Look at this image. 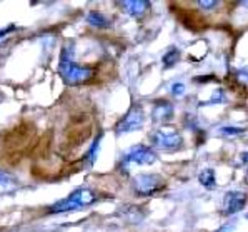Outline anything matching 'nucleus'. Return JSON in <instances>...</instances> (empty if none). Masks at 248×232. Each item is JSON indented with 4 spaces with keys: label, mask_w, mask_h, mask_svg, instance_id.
Wrapping results in <instances>:
<instances>
[{
    "label": "nucleus",
    "mask_w": 248,
    "mask_h": 232,
    "mask_svg": "<svg viewBox=\"0 0 248 232\" xmlns=\"http://www.w3.org/2000/svg\"><path fill=\"white\" fill-rule=\"evenodd\" d=\"M12 30H15V27H14V25H9V27L2 29V30H0V37L7 35V33H9V32H12Z\"/></svg>",
    "instance_id": "20"
},
{
    "label": "nucleus",
    "mask_w": 248,
    "mask_h": 232,
    "mask_svg": "<svg viewBox=\"0 0 248 232\" xmlns=\"http://www.w3.org/2000/svg\"><path fill=\"white\" fill-rule=\"evenodd\" d=\"M15 189H17V182H15V179L10 177L7 172H2V170H0V196L14 192Z\"/></svg>",
    "instance_id": "11"
},
{
    "label": "nucleus",
    "mask_w": 248,
    "mask_h": 232,
    "mask_svg": "<svg viewBox=\"0 0 248 232\" xmlns=\"http://www.w3.org/2000/svg\"><path fill=\"white\" fill-rule=\"evenodd\" d=\"M87 24L93 25V27H98V29L110 27V20L100 12H90L89 15H87Z\"/></svg>",
    "instance_id": "12"
},
{
    "label": "nucleus",
    "mask_w": 248,
    "mask_h": 232,
    "mask_svg": "<svg viewBox=\"0 0 248 232\" xmlns=\"http://www.w3.org/2000/svg\"><path fill=\"white\" fill-rule=\"evenodd\" d=\"M238 79H240V81H247L248 82V68H243V70L238 72Z\"/></svg>",
    "instance_id": "19"
},
{
    "label": "nucleus",
    "mask_w": 248,
    "mask_h": 232,
    "mask_svg": "<svg viewBox=\"0 0 248 232\" xmlns=\"http://www.w3.org/2000/svg\"><path fill=\"white\" fill-rule=\"evenodd\" d=\"M152 146H155L160 150H177L183 146V137L177 129H158L152 135Z\"/></svg>",
    "instance_id": "4"
},
{
    "label": "nucleus",
    "mask_w": 248,
    "mask_h": 232,
    "mask_svg": "<svg viewBox=\"0 0 248 232\" xmlns=\"http://www.w3.org/2000/svg\"><path fill=\"white\" fill-rule=\"evenodd\" d=\"M92 202H95V192L87 187H80L77 191L72 192L70 196H67L65 199L53 204L50 207V212L52 214H62V212L77 211V209L87 207Z\"/></svg>",
    "instance_id": "2"
},
{
    "label": "nucleus",
    "mask_w": 248,
    "mask_h": 232,
    "mask_svg": "<svg viewBox=\"0 0 248 232\" xmlns=\"http://www.w3.org/2000/svg\"><path fill=\"white\" fill-rule=\"evenodd\" d=\"M220 102H225L223 89H217L215 92L212 94V97H210L207 102H202L200 105H215V104H220Z\"/></svg>",
    "instance_id": "14"
},
{
    "label": "nucleus",
    "mask_w": 248,
    "mask_h": 232,
    "mask_svg": "<svg viewBox=\"0 0 248 232\" xmlns=\"http://www.w3.org/2000/svg\"><path fill=\"white\" fill-rule=\"evenodd\" d=\"M220 5V2H217V0H215V2H213V0H212V2H203V0H202V2H198V7H202V9H215V7H218Z\"/></svg>",
    "instance_id": "18"
},
{
    "label": "nucleus",
    "mask_w": 248,
    "mask_h": 232,
    "mask_svg": "<svg viewBox=\"0 0 248 232\" xmlns=\"http://www.w3.org/2000/svg\"><path fill=\"white\" fill-rule=\"evenodd\" d=\"M173 114H175V109L170 102H157L155 104L154 110H152V119L155 122H169V120L173 119Z\"/></svg>",
    "instance_id": "8"
},
{
    "label": "nucleus",
    "mask_w": 248,
    "mask_h": 232,
    "mask_svg": "<svg viewBox=\"0 0 248 232\" xmlns=\"http://www.w3.org/2000/svg\"><path fill=\"white\" fill-rule=\"evenodd\" d=\"M100 137H102V135H98L97 139H95L93 146L90 147L89 154L85 155V161H87V164H93V162H95V157H97V152H98V144H100Z\"/></svg>",
    "instance_id": "15"
},
{
    "label": "nucleus",
    "mask_w": 248,
    "mask_h": 232,
    "mask_svg": "<svg viewBox=\"0 0 248 232\" xmlns=\"http://www.w3.org/2000/svg\"><path fill=\"white\" fill-rule=\"evenodd\" d=\"M198 181L208 191H213L217 187V177H215V170L213 169H205L198 174Z\"/></svg>",
    "instance_id": "10"
},
{
    "label": "nucleus",
    "mask_w": 248,
    "mask_h": 232,
    "mask_svg": "<svg viewBox=\"0 0 248 232\" xmlns=\"http://www.w3.org/2000/svg\"><path fill=\"white\" fill-rule=\"evenodd\" d=\"M230 229H232V227H230ZM230 229H227V226H223L222 229H218L217 232H230Z\"/></svg>",
    "instance_id": "21"
},
{
    "label": "nucleus",
    "mask_w": 248,
    "mask_h": 232,
    "mask_svg": "<svg viewBox=\"0 0 248 232\" xmlns=\"http://www.w3.org/2000/svg\"><path fill=\"white\" fill-rule=\"evenodd\" d=\"M183 92H185V85H183L182 82H177L171 85V94H173L175 97H180L183 96Z\"/></svg>",
    "instance_id": "17"
},
{
    "label": "nucleus",
    "mask_w": 248,
    "mask_h": 232,
    "mask_svg": "<svg viewBox=\"0 0 248 232\" xmlns=\"http://www.w3.org/2000/svg\"><path fill=\"white\" fill-rule=\"evenodd\" d=\"M59 74L67 85H82L93 77V68L74 62L70 49H63L59 62Z\"/></svg>",
    "instance_id": "1"
},
{
    "label": "nucleus",
    "mask_w": 248,
    "mask_h": 232,
    "mask_svg": "<svg viewBox=\"0 0 248 232\" xmlns=\"http://www.w3.org/2000/svg\"><path fill=\"white\" fill-rule=\"evenodd\" d=\"M132 187L139 196L148 197L165 189V181L157 174H139L133 177Z\"/></svg>",
    "instance_id": "3"
},
{
    "label": "nucleus",
    "mask_w": 248,
    "mask_h": 232,
    "mask_svg": "<svg viewBox=\"0 0 248 232\" xmlns=\"http://www.w3.org/2000/svg\"><path fill=\"white\" fill-rule=\"evenodd\" d=\"M178 60H180V50H178L177 47L169 49V50H167L165 54H163V57H162V62H163V66H165L167 68L177 66Z\"/></svg>",
    "instance_id": "13"
},
{
    "label": "nucleus",
    "mask_w": 248,
    "mask_h": 232,
    "mask_svg": "<svg viewBox=\"0 0 248 232\" xmlns=\"http://www.w3.org/2000/svg\"><path fill=\"white\" fill-rule=\"evenodd\" d=\"M243 129L240 127H222L220 129V134L227 135V137H235V135H242L243 134Z\"/></svg>",
    "instance_id": "16"
},
{
    "label": "nucleus",
    "mask_w": 248,
    "mask_h": 232,
    "mask_svg": "<svg viewBox=\"0 0 248 232\" xmlns=\"http://www.w3.org/2000/svg\"><path fill=\"white\" fill-rule=\"evenodd\" d=\"M157 161V152L148 146H135L122 157V166H150Z\"/></svg>",
    "instance_id": "5"
},
{
    "label": "nucleus",
    "mask_w": 248,
    "mask_h": 232,
    "mask_svg": "<svg viewBox=\"0 0 248 232\" xmlns=\"http://www.w3.org/2000/svg\"><path fill=\"white\" fill-rule=\"evenodd\" d=\"M120 7L128 15H130V17L140 18V17H143V15L148 12V9H150V3L145 2V0H128V2H122Z\"/></svg>",
    "instance_id": "9"
},
{
    "label": "nucleus",
    "mask_w": 248,
    "mask_h": 232,
    "mask_svg": "<svg viewBox=\"0 0 248 232\" xmlns=\"http://www.w3.org/2000/svg\"><path fill=\"white\" fill-rule=\"evenodd\" d=\"M247 204V196L240 191H230L225 194L223 200V214L225 215H233L240 212Z\"/></svg>",
    "instance_id": "7"
},
{
    "label": "nucleus",
    "mask_w": 248,
    "mask_h": 232,
    "mask_svg": "<svg viewBox=\"0 0 248 232\" xmlns=\"http://www.w3.org/2000/svg\"><path fill=\"white\" fill-rule=\"evenodd\" d=\"M143 120H145V116H143L142 107H140V105H133V107L124 116V119L115 125V132L117 134H128V132L139 131L143 125Z\"/></svg>",
    "instance_id": "6"
}]
</instances>
